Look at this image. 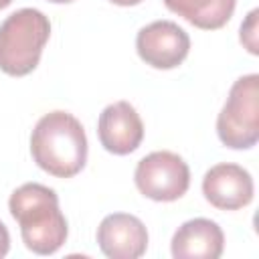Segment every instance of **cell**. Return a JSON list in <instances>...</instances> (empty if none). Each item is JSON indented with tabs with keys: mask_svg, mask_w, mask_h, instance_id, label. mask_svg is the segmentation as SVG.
<instances>
[{
	"mask_svg": "<svg viewBox=\"0 0 259 259\" xmlns=\"http://www.w3.org/2000/svg\"><path fill=\"white\" fill-rule=\"evenodd\" d=\"M8 208L20 227L26 249L32 253L53 255L67 241V221L53 188L38 182H26L10 194Z\"/></svg>",
	"mask_w": 259,
	"mask_h": 259,
	"instance_id": "6da1fadb",
	"label": "cell"
},
{
	"mask_svg": "<svg viewBox=\"0 0 259 259\" xmlns=\"http://www.w3.org/2000/svg\"><path fill=\"white\" fill-rule=\"evenodd\" d=\"M30 154L36 166L51 176L79 174L87 162V136L81 121L67 111L42 115L30 136Z\"/></svg>",
	"mask_w": 259,
	"mask_h": 259,
	"instance_id": "7a4b0ae2",
	"label": "cell"
},
{
	"mask_svg": "<svg viewBox=\"0 0 259 259\" xmlns=\"http://www.w3.org/2000/svg\"><path fill=\"white\" fill-rule=\"evenodd\" d=\"M51 36L49 18L36 8H20L0 24V71L10 77L32 73Z\"/></svg>",
	"mask_w": 259,
	"mask_h": 259,
	"instance_id": "3957f363",
	"label": "cell"
},
{
	"mask_svg": "<svg viewBox=\"0 0 259 259\" xmlns=\"http://www.w3.org/2000/svg\"><path fill=\"white\" fill-rule=\"evenodd\" d=\"M217 134L227 148L247 150L259 140V75L239 77L217 117Z\"/></svg>",
	"mask_w": 259,
	"mask_h": 259,
	"instance_id": "277c9868",
	"label": "cell"
},
{
	"mask_svg": "<svg viewBox=\"0 0 259 259\" xmlns=\"http://www.w3.org/2000/svg\"><path fill=\"white\" fill-rule=\"evenodd\" d=\"M134 180L146 198L172 202L186 194L190 186V168L178 154L160 150L138 162Z\"/></svg>",
	"mask_w": 259,
	"mask_h": 259,
	"instance_id": "5b68a950",
	"label": "cell"
},
{
	"mask_svg": "<svg viewBox=\"0 0 259 259\" xmlns=\"http://www.w3.org/2000/svg\"><path fill=\"white\" fill-rule=\"evenodd\" d=\"M136 51L140 59L154 69H174L188 57L190 36L172 20H156L140 28Z\"/></svg>",
	"mask_w": 259,
	"mask_h": 259,
	"instance_id": "8992f818",
	"label": "cell"
},
{
	"mask_svg": "<svg viewBox=\"0 0 259 259\" xmlns=\"http://www.w3.org/2000/svg\"><path fill=\"white\" fill-rule=\"evenodd\" d=\"M253 178L251 174L231 162H223L206 170L202 178L204 198L221 210H239L253 200Z\"/></svg>",
	"mask_w": 259,
	"mask_h": 259,
	"instance_id": "52a82bcc",
	"label": "cell"
},
{
	"mask_svg": "<svg viewBox=\"0 0 259 259\" xmlns=\"http://www.w3.org/2000/svg\"><path fill=\"white\" fill-rule=\"evenodd\" d=\"M97 136L107 152L125 156L140 148L144 140V123L132 103L115 101L99 113Z\"/></svg>",
	"mask_w": 259,
	"mask_h": 259,
	"instance_id": "ba28073f",
	"label": "cell"
},
{
	"mask_svg": "<svg viewBox=\"0 0 259 259\" xmlns=\"http://www.w3.org/2000/svg\"><path fill=\"white\" fill-rule=\"evenodd\" d=\"M97 243L109 259H138L148 249V231L138 217L113 212L99 223Z\"/></svg>",
	"mask_w": 259,
	"mask_h": 259,
	"instance_id": "9c48e42d",
	"label": "cell"
},
{
	"mask_svg": "<svg viewBox=\"0 0 259 259\" xmlns=\"http://www.w3.org/2000/svg\"><path fill=\"white\" fill-rule=\"evenodd\" d=\"M223 249V229L210 219H190L172 237V257L176 259H219Z\"/></svg>",
	"mask_w": 259,
	"mask_h": 259,
	"instance_id": "30bf717a",
	"label": "cell"
},
{
	"mask_svg": "<svg viewBox=\"0 0 259 259\" xmlns=\"http://www.w3.org/2000/svg\"><path fill=\"white\" fill-rule=\"evenodd\" d=\"M164 4L192 26L217 30L231 20L237 0H164Z\"/></svg>",
	"mask_w": 259,
	"mask_h": 259,
	"instance_id": "8fae6325",
	"label": "cell"
},
{
	"mask_svg": "<svg viewBox=\"0 0 259 259\" xmlns=\"http://www.w3.org/2000/svg\"><path fill=\"white\" fill-rule=\"evenodd\" d=\"M257 14H259V10H251L247 14V20L241 24V42L245 45V49L251 55L259 53V49H257Z\"/></svg>",
	"mask_w": 259,
	"mask_h": 259,
	"instance_id": "7c38bea8",
	"label": "cell"
},
{
	"mask_svg": "<svg viewBox=\"0 0 259 259\" xmlns=\"http://www.w3.org/2000/svg\"><path fill=\"white\" fill-rule=\"evenodd\" d=\"M8 249H10V235H8L6 225L0 221V259H2V257H6Z\"/></svg>",
	"mask_w": 259,
	"mask_h": 259,
	"instance_id": "4fadbf2b",
	"label": "cell"
},
{
	"mask_svg": "<svg viewBox=\"0 0 259 259\" xmlns=\"http://www.w3.org/2000/svg\"><path fill=\"white\" fill-rule=\"evenodd\" d=\"M109 2H113V4H117V6H136V4H140L142 0H109Z\"/></svg>",
	"mask_w": 259,
	"mask_h": 259,
	"instance_id": "5bb4252c",
	"label": "cell"
},
{
	"mask_svg": "<svg viewBox=\"0 0 259 259\" xmlns=\"http://www.w3.org/2000/svg\"><path fill=\"white\" fill-rule=\"evenodd\" d=\"M49 2H53V4H69L73 0H49Z\"/></svg>",
	"mask_w": 259,
	"mask_h": 259,
	"instance_id": "9a60e30c",
	"label": "cell"
},
{
	"mask_svg": "<svg viewBox=\"0 0 259 259\" xmlns=\"http://www.w3.org/2000/svg\"><path fill=\"white\" fill-rule=\"evenodd\" d=\"M10 2H12V0H0V10H2V8H6Z\"/></svg>",
	"mask_w": 259,
	"mask_h": 259,
	"instance_id": "2e32d148",
	"label": "cell"
}]
</instances>
